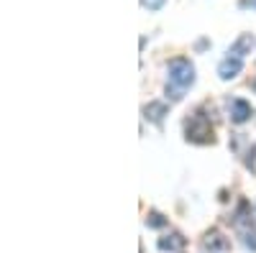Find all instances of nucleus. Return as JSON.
Wrapping results in <instances>:
<instances>
[{"label": "nucleus", "instance_id": "ddd939ff", "mask_svg": "<svg viewBox=\"0 0 256 253\" xmlns=\"http://www.w3.org/2000/svg\"><path fill=\"white\" fill-rule=\"evenodd\" d=\"M254 90H256V82H254Z\"/></svg>", "mask_w": 256, "mask_h": 253}, {"label": "nucleus", "instance_id": "f03ea898", "mask_svg": "<svg viewBox=\"0 0 256 253\" xmlns=\"http://www.w3.org/2000/svg\"><path fill=\"white\" fill-rule=\"evenodd\" d=\"M184 133H187V141L192 143H212V125H210V118L202 115V110H198L195 115H190V120L184 123Z\"/></svg>", "mask_w": 256, "mask_h": 253}, {"label": "nucleus", "instance_id": "0eeeda50", "mask_svg": "<svg viewBox=\"0 0 256 253\" xmlns=\"http://www.w3.org/2000/svg\"><path fill=\"white\" fill-rule=\"evenodd\" d=\"M184 243H187V238H184L182 233H169V236H164V238H159V241H156V248H159V251H169V253H174V251H182V248H184Z\"/></svg>", "mask_w": 256, "mask_h": 253}, {"label": "nucleus", "instance_id": "9d476101", "mask_svg": "<svg viewBox=\"0 0 256 253\" xmlns=\"http://www.w3.org/2000/svg\"><path fill=\"white\" fill-rule=\"evenodd\" d=\"M146 225H148V228H164L166 220H164V215H159V213H148V215H146Z\"/></svg>", "mask_w": 256, "mask_h": 253}, {"label": "nucleus", "instance_id": "f257e3e1", "mask_svg": "<svg viewBox=\"0 0 256 253\" xmlns=\"http://www.w3.org/2000/svg\"><path fill=\"white\" fill-rule=\"evenodd\" d=\"M166 74H169L166 95H172L174 100H180L182 92L195 84V67H192L187 59H172V61H169Z\"/></svg>", "mask_w": 256, "mask_h": 253}, {"label": "nucleus", "instance_id": "423d86ee", "mask_svg": "<svg viewBox=\"0 0 256 253\" xmlns=\"http://www.w3.org/2000/svg\"><path fill=\"white\" fill-rule=\"evenodd\" d=\"M228 108H230V120L233 123H246L248 118H251V105L246 102V100H230V105H228Z\"/></svg>", "mask_w": 256, "mask_h": 253}, {"label": "nucleus", "instance_id": "7ed1b4c3", "mask_svg": "<svg viewBox=\"0 0 256 253\" xmlns=\"http://www.w3.org/2000/svg\"><path fill=\"white\" fill-rule=\"evenodd\" d=\"M236 230L244 238V246L256 251V223L251 220V215H246V202H241V210L236 215Z\"/></svg>", "mask_w": 256, "mask_h": 253}, {"label": "nucleus", "instance_id": "39448f33", "mask_svg": "<svg viewBox=\"0 0 256 253\" xmlns=\"http://www.w3.org/2000/svg\"><path fill=\"white\" fill-rule=\"evenodd\" d=\"M228 248V238H223L220 230H210V233H205L202 238V251H210V253H220Z\"/></svg>", "mask_w": 256, "mask_h": 253}, {"label": "nucleus", "instance_id": "20e7f679", "mask_svg": "<svg viewBox=\"0 0 256 253\" xmlns=\"http://www.w3.org/2000/svg\"><path fill=\"white\" fill-rule=\"evenodd\" d=\"M241 69H244V59L228 54L220 64H218V77H220V79H233V77L241 74Z\"/></svg>", "mask_w": 256, "mask_h": 253}, {"label": "nucleus", "instance_id": "1a4fd4ad", "mask_svg": "<svg viewBox=\"0 0 256 253\" xmlns=\"http://www.w3.org/2000/svg\"><path fill=\"white\" fill-rule=\"evenodd\" d=\"M144 115H146V120H152V123H162V118L166 115V105L164 102H148L146 108H144Z\"/></svg>", "mask_w": 256, "mask_h": 253}, {"label": "nucleus", "instance_id": "9b49d317", "mask_svg": "<svg viewBox=\"0 0 256 253\" xmlns=\"http://www.w3.org/2000/svg\"><path fill=\"white\" fill-rule=\"evenodd\" d=\"M164 3H166V0H141V5L148 8V10H159Z\"/></svg>", "mask_w": 256, "mask_h": 253}, {"label": "nucleus", "instance_id": "f8f14e48", "mask_svg": "<svg viewBox=\"0 0 256 253\" xmlns=\"http://www.w3.org/2000/svg\"><path fill=\"white\" fill-rule=\"evenodd\" d=\"M244 5L246 8H256V0H244Z\"/></svg>", "mask_w": 256, "mask_h": 253}, {"label": "nucleus", "instance_id": "6e6552de", "mask_svg": "<svg viewBox=\"0 0 256 253\" xmlns=\"http://www.w3.org/2000/svg\"><path fill=\"white\" fill-rule=\"evenodd\" d=\"M251 46H254V38H251V33H241L238 38H236V44H233L230 49H228V54H233V56H246V54H251Z\"/></svg>", "mask_w": 256, "mask_h": 253}]
</instances>
